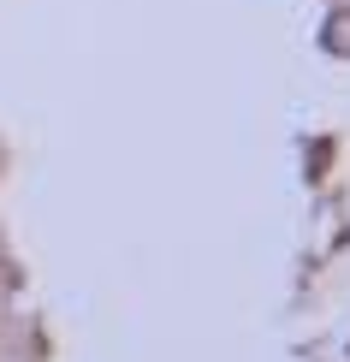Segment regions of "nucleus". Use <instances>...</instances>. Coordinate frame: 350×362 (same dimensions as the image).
<instances>
[{"mask_svg":"<svg viewBox=\"0 0 350 362\" xmlns=\"http://www.w3.org/2000/svg\"><path fill=\"white\" fill-rule=\"evenodd\" d=\"M321 42H327L332 54H350V12H332V18H327V36H321Z\"/></svg>","mask_w":350,"mask_h":362,"instance_id":"nucleus-1","label":"nucleus"}]
</instances>
